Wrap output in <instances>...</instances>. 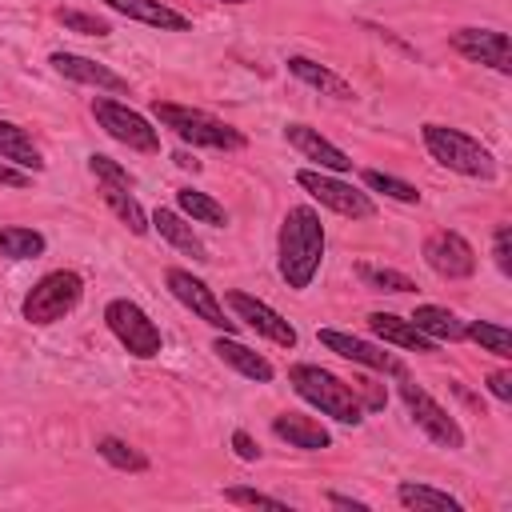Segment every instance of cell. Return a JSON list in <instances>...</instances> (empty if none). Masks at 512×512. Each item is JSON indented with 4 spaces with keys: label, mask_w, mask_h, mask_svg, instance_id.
<instances>
[{
    "label": "cell",
    "mask_w": 512,
    "mask_h": 512,
    "mask_svg": "<svg viewBox=\"0 0 512 512\" xmlns=\"http://www.w3.org/2000/svg\"><path fill=\"white\" fill-rule=\"evenodd\" d=\"M324 260V220L312 204H292L276 232V272L292 292L312 288Z\"/></svg>",
    "instance_id": "cell-1"
},
{
    "label": "cell",
    "mask_w": 512,
    "mask_h": 512,
    "mask_svg": "<svg viewBox=\"0 0 512 512\" xmlns=\"http://www.w3.org/2000/svg\"><path fill=\"white\" fill-rule=\"evenodd\" d=\"M152 116H156L164 128H172L176 140H184V144H192V148H212V152H244V148H248V136H244L236 124H228V120H220V116H212V112H204V108L156 100V104H152Z\"/></svg>",
    "instance_id": "cell-2"
},
{
    "label": "cell",
    "mask_w": 512,
    "mask_h": 512,
    "mask_svg": "<svg viewBox=\"0 0 512 512\" xmlns=\"http://www.w3.org/2000/svg\"><path fill=\"white\" fill-rule=\"evenodd\" d=\"M420 140H424L428 156H432L440 168H448V172H456V176H472V180H496V156H492L476 136L452 128V124L428 120V124L420 128Z\"/></svg>",
    "instance_id": "cell-3"
},
{
    "label": "cell",
    "mask_w": 512,
    "mask_h": 512,
    "mask_svg": "<svg viewBox=\"0 0 512 512\" xmlns=\"http://www.w3.org/2000/svg\"><path fill=\"white\" fill-rule=\"evenodd\" d=\"M288 384L296 388L300 400H308L312 408H320L324 416H332L340 424H360L364 420V404L352 392V384L340 380L336 372L320 368V364H292L288 368Z\"/></svg>",
    "instance_id": "cell-4"
},
{
    "label": "cell",
    "mask_w": 512,
    "mask_h": 512,
    "mask_svg": "<svg viewBox=\"0 0 512 512\" xmlns=\"http://www.w3.org/2000/svg\"><path fill=\"white\" fill-rule=\"evenodd\" d=\"M80 296H84V276L76 268H52L28 288V296L20 304V316L36 328H48V324L64 320L80 304Z\"/></svg>",
    "instance_id": "cell-5"
},
{
    "label": "cell",
    "mask_w": 512,
    "mask_h": 512,
    "mask_svg": "<svg viewBox=\"0 0 512 512\" xmlns=\"http://www.w3.org/2000/svg\"><path fill=\"white\" fill-rule=\"evenodd\" d=\"M104 324L120 340V348L128 356H136V360H152L164 348V336H160L156 320L136 300H128V296H116V300L104 304Z\"/></svg>",
    "instance_id": "cell-6"
},
{
    "label": "cell",
    "mask_w": 512,
    "mask_h": 512,
    "mask_svg": "<svg viewBox=\"0 0 512 512\" xmlns=\"http://www.w3.org/2000/svg\"><path fill=\"white\" fill-rule=\"evenodd\" d=\"M92 116L116 144H124L132 152H144V156L160 152V128H152V120L144 112H136V108H128V104H120L112 96H96L92 100Z\"/></svg>",
    "instance_id": "cell-7"
},
{
    "label": "cell",
    "mask_w": 512,
    "mask_h": 512,
    "mask_svg": "<svg viewBox=\"0 0 512 512\" xmlns=\"http://www.w3.org/2000/svg\"><path fill=\"white\" fill-rule=\"evenodd\" d=\"M296 184H300L312 200H320V208H332L336 216H348V220H372V216H376V200H372L368 192H360L356 184L340 180L336 172L300 168V172H296Z\"/></svg>",
    "instance_id": "cell-8"
},
{
    "label": "cell",
    "mask_w": 512,
    "mask_h": 512,
    "mask_svg": "<svg viewBox=\"0 0 512 512\" xmlns=\"http://www.w3.org/2000/svg\"><path fill=\"white\" fill-rule=\"evenodd\" d=\"M400 400H404V408H408L412 424H416V428H420L436 448H448V452L464 448V428L456 424V416H452L440 400H432L420 384H412L404 372H400Z\"/></svg>",
    "instance_id": "cell-9"
},
{
    "label": "cell",
    "mask_w": 512,
    "mask_h": 512,
    "mask_svg": "<svg viewBox=\"0 0 512 512\" xmlns=\"http://www.w3.org/2000/svg\"><path fill=\"white\" fill-rule=\"evenodd\" d=\"M164 284H168V292L192 312V316H200L208 328H216V332H236V320H228L224 316V304H220V296L200 280V276H192L188 268H164Z\"/></svg>",
    "instance_id": "cell-10"
},
{
    "label": "cell",
    "mask_w": 512,
    "mask_h": 512,
    "mask_svg": "<svg viewBox=\"0 0 512 512\" xmlns=\"http://www.w3.org/2000/svg\"><path fill=\"white\" fill-rule=\"evenodd\" d=\"M424 264L440 276V280H468L476 272V248L452 232V228H436L424 236Z\"/></svg>",
    "instance_id": "cell-11"
},
{
    "label": "cell",
    "mask_w": 512,
    "mask_h": 512,
    "mask_svg": "<svg viewBox=\"0 0 512 512\" xmlns=\"http://www.w3.org/2000/svg\"><path fill=\"white\" fill-rule=\"evenodd\" d=\"M224 304L236 312V320H244L256 336H264V340H272L276 348H296V328H292V320H284L272 304H264V300H256L252 292H240V288H232V292H224Z\"/></svg>",
    "instance_id": "cell-12"
},
{
    "label": "cell",
    "mask_w": 512,
    "mask_h": 512,
    "mask_svg": "<svg viewBox=\"0 0 512 512\" xmlns=\"http://www.w3.org/2000/svg\"><path fill=\"white\" fill-rule=\"evenodd\" d=\"M452 48L472 64H488L492 72L512 76V40L500 28H460L452 32Z\"/></svg>",
    "instance_id": "cell-13"
},
{
    "label": "cell",
    "mask_w": 512,
    "mask_h": 512,
    "mask_svg": "<svg viewBox=\"0 0 512 512\" xmlns=\"http://www.w3.org/2000/svg\"><path fill=\"white\" fill-rule=\"evenodd\" d=\"M48 64H52L64 80H72V84H88V88H96V92L128 96V80H124L120 72H112L108 64L92 60V56H80V52H52Z\"/></svg>",
    "instance_id": "cell-14"
},
{
    "label": "cell",
    "mask_w": 512,
    "mask_h": 512,
    "mask_svg": "<svg viewBox=\"0 0 512 512\" xmlns=\"http://www.w3.org/2000/svg\"><path fill=\"white\" fill-rule=\"evenodd\" d=\"M316 340H320L328 352H336V356H344V360H352V364H364V368H376V372H392V376H400V372H404V364H400L392 352H384L380 344L360 340V336H352V332L320 328V332H316Z\"/></svg>",
    "instance_id": "cell-15"
},
{
    "label": "cell",
    "mask_w": 512,
    "mask_h": 512,
    "mask_svg": "<svg viewBox=\"0 0 512 512\" xmlns=\"http://www.w3.org/2000/svg\"><path fill=\"white\" fill-rule=\"evenodd\" d=\"M284 140L304 156V160H316L324 172H336V176H344V172H352V156L344 152V148H336L332 140H324L316 128H308V124H284Z\"/></svg>",
    "instance_id": "cell-16"
},
{
    "label": "cell",
    "mask_w": 512,
    "mask_h": 512,
    "mask_svg": "<svg viewBox=\"0 0 512 512\" xmlns=\"http://www.w3.org/2000/svg\"><path fill=\"white\" fill-rule=\"evenodd\" d=\"M368 332H372L376 340L396 344V348L416 352V356L436 352V340H428L412 320H404V316H396V312H372V316H368Z\"/></svg>",
    "instance_id": "cell-17"
},
{
    "label": "cell",
    "mask_w": 512,
    "mask_h": 512,
    "mask_svg": "<svg viewBox=\"0 0 512 512\" xmlns=\"http://www.w3.org/2000/svg\"><path fill=\"white\" fill-rule=\"evenodd\" d=\"M272 432L280 440H288L292 448H300V452H324V448H332V432L316 416H304V412H280V416H272Z\"/></svg>",
    "instance_id": "cell-18"
},
{
    "label": "cell",
    "mask_w": 512,
    "mask_h": 512,
    "mask_svg": "<svg viewBox=\"0 0 512 512\" xmlns=\"http://www.w3.org/2000/svg\"><path fill=\"white\" fill-rule=\"evenodd\" d=\"M100 4L120 12V16H128V20H136V24L160 28V32H188L192 28V20L184 12H176V8H168L160 0H100Z\"/></svg>",
    "instance_id": "cell-19"
},
{
    "label": "cell",
    "mask_w": 512,
    "mask_h": 512,
    "mask_svg": "<svg viewBox=\"0 0 512 512\" xmlns=\"http://www.w3.org/2000/svg\"><path fill=\"white\" fill-rule=\"evenodd\" d=\"M148 224L160 232V240H168L176 252H184V256H192L196 264H204V260H212L208 256V248H204V240L192 232V224H188V216H180L176 208H156L152 216H148Z\"/></svg>",
    "instance_id": "cell-20"
},
{
    "label": "cell",
    "mask_w": 512,
    "mask_h": 512,
    "mask_svg": "<svg viewBox=\"0 0 512 512\" xmlns=\"http://www.w3.org/2000/svg\"><path fill=\"white\" fill-rule=\"evenodd\" d=\"M212 352H216L228 368H236L240 376H248V380H256V384H272V376H276V368H272L260 352H252L248 344H240L232 332H216Z\"/></svg>",
    "instance_id": "cell-21"
},
{
    "label": "cell",
    "mask_w": 512,
    "mask_h": 512,
    "mask_svg": "<svg viewBox=\"0 0 512 512\" xmlns=\"http://www.w3.org/2000/svg\"><path fill=\"white\" fill-rule=\"evenodd\" d=\"M284 64H288V72H292L296 80H304V84L316 88L320 96H332V100H356L352 84H348L344 76H336L332 68H324V64H316V60H308V56H288Z\"/></svg>",
    "instance_id": "cell-22"
},
{
    "label": "cell",
    "mask_w": 512,
    "mask_h": 512,
    "mask_svg": "<svg viewBox=\"0 0 512 512\" xmlns=\"http://www.w3.org/2000/svg\"><path fill=\"white\" fill-rule=\"evenodd\" d=\"M0 160L24 168V172H44V156L36 148V140L28 136V128L12 124V120H0Z\"/></svg>",
    "instance_id": "cell-23"
},
{
    "label": "cell",
    "mask_w": 512,
    "mask_h": 512,
    "mask_svg": "<svg viewBox=\"0 0 512 512\" xmlns=\"http://www.w3.org/2000/svg\"><path fill=\"white\" fill-rule=\"evenodd\" d=\"M428 340H448V344H456V340H464V324L468 320H460L452 308H440V304H416V312L408 316Z\"/></svg>",
    "instance_id": "cell-24"
},
{
    "label": "cell",
    "mask_w": 512,
    "mask_h": 512,
    "mask_svg": "<svg viewBox=\"0 0 512 512\" xmlns=\"http://www.w3.org/2000/svg\"><path fill=\"white\" fill-rule=\"evenodd\" d=\"M396 500L404 508H416V512H464V504L452 492L432 488V484H416V480H400L396 484Z\"/></svg>",
    "instance_id": "cell-25"
},
{
    "label": "cell",
    "mask_w": 512,
    "mask_h": 512,
    "mask_svg": "<svg viewBox=\"0 0 512 512\" xmlns=\"http://www.w3.org/2000/svg\"><path fill=\"white\" fill-rule=\"evenodd\" d=\"M100 196H104V204L116 212V220L132 232V236H144L152 224H148V212L140 208V200L132 196V188H116V184H100Z\"/></svg>",
    "instance_id": "cell-26"
},
{
    "label": "cell",
    "mask_w": 512,
    "mask_h": 512,
    "mask_svg": "<svg viewBox=\"0 0 512 512\" xmlns=\"http://www.w3.org/2000/svg\"><path fill=\"white\" fill-rule=\"evenodd\" d=\"M176 212L188 216L192 224H212V228H224L228 224L224 204H216L208 192H196V188H180L176 192Z\"/></svg>",
    "instance_id": "cell-27"
},
{
    "label": "cell",
    "mask_w": 512,
    "mask_h": 512,
    "mask_svg": "<svg viewBox=\"0 0 512 512\" xmlns=\"http://www.w3.org/2000/svg\"><path fill=\"white\" fill-rule=\"evenodd\" d=\"M44 248H48V240L36 228H20V224H4L0 228V256L4 260H32Z\"/></svg>",
    "instance_id": "cell-28"
},
{
    "label": "cell",
    "mask_w": 512,
    "mask_h": 512,
    "mask_svg": "<svg viewBox=\"0 0 512 512\" xmlns=\"http://www.w3.org/2000/svg\"><path fill=\"white\" fill-rule=\"evenodd\" d=\"M464 340L480 344V352H492L496 360H512V332L504 324L492 320H468L464 324Z\"/></svg>",
    "instance_id": "cell-29"
},
{
    "label": "cell",
    "mask_w": 512,
    "mask_h": 512,
    "mask_svg": "<svg viewBox=\"0 0 512 512\" xmlns=\"http://www.w3.org/2000/svg\"><path fill=\"white\" fill-rule=\"evenodd\" d=\"M96 456L104 464H112L116 472H148V456L140 448H132L128 440H120V436H100L96 440Z\"/></svg>",
    "instance_id": "cell-30"
},
{
    "label": "cell",
    "mask_w": 512,
    "mask_h": 512,
    "mask_svg": "<svg viewBox=\"0 0 512 512\" xmlns=\"http://www.w3.org/2000/svg\"><path fill=\"white\" fill-rule=\"evenodd\" d=\"M356 276H360V284L372 288V292H412V288H416V280H412L408 272L384 268V264H372V260H360V264H356Z\"/></svg>",
    "instance_id": "cell-31"
},
{
    "label": "cell",
    "mask_w": 512,
    "mask_h": 512,
    "mask_svg": "<svg viewBox=\"0 0 512 512\" xmlns=\"http://www.w3.org/2000/svg\"><path fill=\"white\" fill-rule=\"evenodd\" d=\"M360 180H364L368 192H380V196H388V200H396V204H420V188L408 184V180H400V176H388V172H380V168H364Z\"/></svg>",
    "instance_id": "cell-32"
},
{
    "label": "cell",
    "mask_w": 512,
    "mask_h": 512,
    "mask_svg": "<svg viewBox=\"0 0 512 512\" xmlns=\"http://www.w3.org/2000/svg\"><path fill=\"white\" fill-rule=\"evenodd\" d=\"M88 172L100 180V184H116V188H136V176L120 164V160H112V156H104V152H92L88 156Z\"/></svg>",
    "instance_id": "cell-33"
},
{
    "label": "cell",
    "mask_w": 512,
    "mask_h": 512,
    "mask_svg": "<svg viewBox=\"0 0 512 512\" xmlns=\"http://www.w3.org/2000/svg\"><path fill=\"white\" fill-rule=\"evenodd\" d=\"M56 20L68 32H80V36H112V24L104 16H92V12H80V8H60Z\"/></svg>",
    "instance_id": "cell-34"
},
{
    "label": "cell",
    "mask_w": 512,
    "mask_h": 512,
    "mask_svg": "<svg viewBox=\"0 0 512 512\" xmlns=\"http://www.w3.org/2000/svg\"><path fill=\"white\" fill-rule=\"evenodd\" d=\"M224 500H228V504H244V508H280V512H288V500L268 496V492H260V488H244V484L224 488Z\"/></svg>",
    "instance_id": "cell-35"
},
{
    "label": "cell",
    "mask_w": 512,
    "mask_h": 512,
    "mask_svg": "<svg viewBox=\"0 0 512 512\" xmlns=\"http://www.w3.org/2000/svg\"><path fill=\"white\" fill-rule=\"evenodd\" d=\"M492 256H496V268L504 276H512V228L508 224H496V232H492Z\"/></svg>",
    "instance_id": "cell-36"
},
{
    "label": "cell",
    "mask_w": 512,
    "mask_h": 512,
    "mask_svg": "<svg viewBox=\"0 0 512 512\" xmlns=\"http://www.w3.org/2000/svg\"><path fill=\"white\" fill-rule=\"evenodd\" d=\"M0 188H32V172L0 160Z\"/></svg>",
    "instance_id": "cell-37"
},
{
    "label": "cell",
    "mask_w": 512,
    "mask_h": 512,
    "mask_svg": "<svg viewBox=\"0 0 512 512\" xmlns=\"http://www.w3.org/2000/svg\"><path fill=\"white\" fill-rule=\"evenodd\" d=\"M488 392H492L500 404H508V400H512V372H508V368L492 372V376H488Z\"/></svg>",
    "instance_id": "cell-38"
},
{
    "label": "cell",
    "mask_w": 512,
    "mask_h": 512,
    "mask_svg": "<svg viewBox=\"0 0 512 512\" xmlns=\"http://www.w3.org/2000/svg\"><path fill=\"white\" fill-rule=\"evenodd\" d=\"M232 452H236L240 460H260V448H256V440H252L244 428L232 432Z\"/></svg>",
    "instance_id": "cell-39"
},
{
    "label": "cell",
    "mask_w": 512,
    "mask_h": 512,
    "mask_svg": "<svg viewBox=\"0 0 512 512\" xmlns=\"http://www.w3.org/2000/svg\"><path fill=\"white\" fill-rule=\"evenodd\" d=\"M324 500H328V504H336V508H352V512H368V504H364V500H356V496H344V492H328Z\"/></svg>",
    "instance_id": "cell-40"
},
{
    "label": "cell",
    "mask_w": 512,
    "mask_h": 512,
    "mask_svg": "<svg viewBox=\"0 0 512 512\" xmlns=\"http://www.w3.org/2000/svg\"><path fill=\"white\" fill-rule=\"evenodd\" d=\"M220 4H248V0H220Z\"/></svg>",
    "instance_id": "cell-41"
}]
</instances>
